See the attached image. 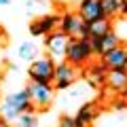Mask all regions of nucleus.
I'll return each instance as SVG.
<instances>
[{"instance_id":"nucleus-14","label":"nucleus","mask_w":127,"mask_h":127,"mask_svg":"<svg viewBox=\"0 0 127 127\" xmlns=\"http://www.w3.org/2000/svg\"><path fill=\"white\" fill-rule=\"evenodd\" d=\"M106 85H108L112 91H117V93H125V89H127V68L108 70Z\"/></svg>"},{"instance_id":"nucleus-22","label":"nucleus","mask_w":127,"mask_h":127,"mask_svg":"<svg viewBox=\"0 0 127 127\" xmlns=\"http://www.w3.org/2000/svg\"><path fill=\"white\" fill-rule=\"evenodd\" d=\"M0 127H11V125H9V121H6V119H0Z\"/></svg>"},{"instance_id":"nucleus-10","label":"nucleus","mask_w":127,"mask_h":127,"mask_svg":"<svg viewBox=\"0 0 127 127\" xmlns=\"http://www.w3.org/2000/svg\"><path fill=\"white\" fill-rule=\"evenodd\" d=\"M45 45H47V51L51 53V57H64L66 45H68V36L62 34V32H51V34H47Z\"/></svg>"},{"instance_id":"nucleus-9","label":"nucleus","mask_w":127,"mask_h":127,"mask_svg":"<svg viewBox=\"0 0 127 127\" xmlns=\"http://www.w3.org/2000/svg\"><path fill=\"white\" fill-rule=\"evenodd\" d=\"M110 32V19L102 17V19H95V21L85 23V32H83V38L85 40H95V38H102Z\"/></svg>"},{"instance_id":"nucleus-19","label":"nucleus","mask_w":127,"mask_h":127,"mask_svg":"<svg viewBox=\"0 0 127 127\" xmlns=\"http://www.w3.org/2000/svg\"><path fill=\"white\" fill-rule=\"evenodd\" d=\"M59 127H83V125L76 121V119H72V117H62V121H59Z\"/></svg>"},{"instance_id":"nucleus-4","label":"nucleus","mask_w":127,"mask_h":127,"mask_svg":"<svg viewBox=\"0 0 127 127\" xmlns=\"http://www.w3.org/2000/svg\"><path fill=\"white\" fill-rule=\"evenodd\" d=\"M59 32L68 38H83L85 21L78 17V13H66L64 17H59Z\"/></svg>"},{"instance_id":"nucleus-18","label":"nucleus","mask_w":127,"mask_h":127,"mask_svg":"<svg viewBox=\"0 0 127 127\" xmlns=\"http://www.w3.org/2000/svg\"><path fill=\"white\" fill-rule=\"evenodd\" d=\"M19 127H34V123H36V119H34V112H23L19 114Z\"/></svg>"},{"instance_id":"nucleus-13","label":"nucleus","mask_w":127,"mask_h":127,"mask_svg":"<svg viewBox=\"0 0 127 127\" xmlns=\"http://www.w3.org/2000/svg\"><path fill=\"white\" fill-rule=\"evenodd\" d=\"M117 47H119V36L114 34L112 30H110L106 36L91 40V49H93V53H97V55H106L108 51L117 49Z\"/></svg>"},{"instance_id":"nucleus-1","label":"nucleus","mask_w":127,"mask_h":127,"mask_svg":"<svg viewBox=\"0 0 127 127\" xmlns=\"http://www.w3.org/2000/svg\"><path fill=\"white\" fill-rule=\"evenodd\" d=\"M93 55V49H91V42L85 40V38H68V45H66V62L76 68V66H85L87 62Z\"/></svg>"},{"instance_id":"nucleus-11","label":"nucleus","mask_w":127,"mask_h":127,"mask_svg":"<svg viewBox=\"0 0 127 127\" xmlns=\"http://www.w3.org/2000/svg\"><path fill=\"white\" fill-rule=\"evenodd\" d=\"M102 64L108 70H117V68H127V51L123 47L108 51L106 55H102Z\"/></svg>"},{"instance_id":"nucleus-21","label":"nucleus","mask_w":127,"mask_h":127,"mask_svg":"<svg viewBox=\"0 0 127 127\" xmlns=\"http://www.w3.org/2000/svg\"><path fill=\"white\" fill-rule=\"evenodd\" d=\"M112 108H117V110H121V108H125V102H121V100H117L112 104Z\"/></svg>"},{"instance_id":"nucleus-7","label":"nucleus","mask_w":127,"mask_h":127,"mask_svg":"<svg viewBox=\"0 0 127 127\" xmlns=\"http://www.w3.org/2000/svg\"><path fill=\"white\" fill-rule=\"evenodd\" d=\"M78 17L85 23L95 21V19H102L104 17L102 0H81V4H78Z\"/></svg>"},{"instance_id":"nucleus-8","label":"nucleus","mask_w":127,"mask_h":127,"mask_svg":"<svg viewBox=\"0 0 127 127\" xmlns=\"http://www.w3.org/2000/svg\"><path fill=\"white\" fill-rule=\"evenodd\" d=\"M57 26H59L57 15H45V17H38L36 21L30 23V34L32 36H47V34H51Z\"/></svg>"},{"instance_id":"nucleus-23","label":"nucleus","mask_w":127,"mask_h":127,"mask_svg":"<svg viewBox=\"0 0 127 127\" xmlns=\"http://www.w3.org/2000/svg\"><path fill=\"white\" fill-rule=\"evenodd\" d=\"M0 4H9V0H0Z\"/></svg>"},{"instance_id":"nucleus-5","label":"nucleus","mask_w":127,"mask_h":127,"mask_svg":"<svg viewBox=\"0 0 127 127\" xmlns=\"http://www.w3.org/2000/svg\"><path fill=\"white\" fill-rule=\"evenodd\" d=\"M28 95H30L32 106H40L47 108L51 104V97H53V87L49 83H32L28 87Z\"/></svg>"},{"instance_id":"nucleus-2","label":"nucleus","mask_w":127,"mask_h":127,"mask_svg":"<svg viewBox=\"0 0 127 127\" xmlns=\"http://www.w3.org/2000/svg\"><path fill=\"white\" fill-rule=\"evenodd\" d=\"M23 112H34V106L30 102V95H28V89H21L17 93L9 95L4 100V119H17L19 114Z\"/></svg>"},{"instance_id":"nucleus-24","label":"nucleus","mask_w":127,"mask_h":127,"mask_svg":"<svg viewBox=\"0 0 127 127\" xmlns=\"http://www.w3.org/2000/svg\"><path fill=\"white\" fill-rule=\"evenodd\" d=\"M0 36H2V30H0Z\"/></svg>"},{"instance_id":"nucleus-15","label":"nucleus","mask_w":127,"mask_h":127,"mask_svg":"<svg viewBox=\"0 0 127 127\" xmlns=\"http://www.w3.org/2000/svg\"><path fill=\"white\" fill-rule=\"evenodd\" d=\"M100 114V108H97V104L95 102H89V104H83L81 108H78V114L74 119H76L78 123H81L83 127L87 125V123H91V121H95V117Z\"/></svg>"},{"instance_id":"nucleus-20","label":"nucleus","mask_w":127,"mask_h":127,"mask_svg":"<svg viewBox=\"0 0 127 127\" xmlns=\"http://www.w3.org/2000/svg\"><path fill=\"white\" fill-rule=\"evenodd\" d=\"M119 13L127 15V0H119Z\"/></svg>"},{"instance_id":"nucleus-6","label":"nucleus","mask_w":127,"mask_h":127,"mask_svg":"<svg viewBox=\"0 0 127 127\" xmlns=\"http://www.w3.org/2000/svg\"><path fill=\"white\" fill-rule=\"evenodd\" d=\"M53 81H55V87H57V89H68V87L76 81V70H74L68 62H64V64H59V66H55Z\"/></svg>"},{"instance_id":"nucleus-25","label":"nucleus","mask_w":127,"mask_h":127,"mask_svg":"<svg viewBox=\"0 0 127 127\" xmlns=\"http://www.w3.org/2000/svg\"><path fill=\"white\" fill-rule=\"evenodd\" d=\"M125 95H127V89H125Z\"/></svg>"},{"instance_id":"nucleus-17","label":"nucleus","mask_w":127,"mask_h":127,"mask_svg":"<svg viewBox=\"0 0 127 127\" xmlns=\"http://www.w3.org/2000/svg\"><path fill=\"white\" fill-rule=\"evenodd\" d=\"M19 57L21 59H34L36 57V47H34V42H23L19 47Z\"/></svg>"},{"instance_id":"nucleus-3","label":"nucleus","mask_w":127,"mask_h":127,"mask_svg":"<svg viewBox=\"0 0 127 127\" xmlns=\"http://www.w3.org/2000/svg\"><path fill=\"white\" fill-rule=\"evenodd\" d=\"M30 78L32 83H49L53 81V72H55V64L51 57H40V59H34L30 66Z\"/></svg>"},{"instance_id":"nucleus-16","label":"nucleus","mask_w":127,"mask_h":127,"mask_svg":"<svg viewBox=\"0 0 127 127\" xmlns=\"http://www.w3.org/2000/svg\"><path fill=\"white\" fill-rule=\"evenodd\" d=\"M102 11H104V17L110 19L119 13V0H102Z\"/></svg>"},{"instance_id":"nucleus-12","label":"nucleus","mask_w":127,"mask_h":127,"mask_svg":"<svg viewBox=\"0 0 127 127\" xmlns=\"http://www.w3.org/2000/svg\"><path fill=\"white\" fill-rule=\"evenodd\" d=\"M106 76H108V68L104 64H91L89 68L85 70V78L91 87H104L106 85Z\"/></svg>"}]
</instances>
